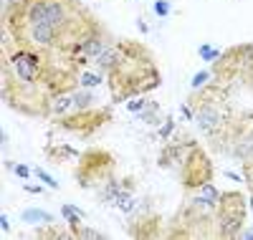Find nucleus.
Returning <instances> with one entry per match:
<instances>
[{
	"label": "nucleus",
	"mask_w": 253,
	"mask_h": 240,
	"mask_svg": "<svg viewBox=\"0 0 253 240\" xmlns=\"http://www.w3.org/2000/svg\"><path fill=\"white\" fill-rule=\"evenodd\" d=\"M213 76L223 83L253 79V43H241V46H233L223 56H218Z\"/></svg>",
	"instance_id": "nucleus-8"
},
{
	"label": "nucleus",
	"mask_w": 253,
	"mask_h": 240,
	"mask_svg": "<svg viewBox=\"0 0 253 240\" xmlns=\"http://www.w3.org/2000/svg\"><path fill=\"white\" fill-rule=\"evenodd\" d=\"M160 167L175 169L185 192H198L213 180V162L198 142H172L162 149Z\"/></svg>",
	"instance_id": "nucleus-4"
},
{
	"label": "nucleus",
	"mask_w": 253,
	"mask_h": 240,
	"mask_svg": "<svg viewBox=\"0 0 253 240\" xmlns=\"http://www.w3.org/2000/svg\"><path fill=\"white\" fill-rule=\"evenodd\" d=\"M251 207H253V200H251Z\"/></svg>",
	"instance_id": "nucleus-22"
},
{
	"label": "nucleus",
	"mask_w": 253,
	"mask_h": 240,
	"mask_svg": "<svg viewBox=\"0 0 253 240\" xmlns=\"http://www.w3.org/2000/svg\"><path fill=\"white\" fill-rule=\"evenodd\" d=\"M79 109V101H76V89H69V91H61L53 101H51V114H48V121L53 119H61L71 112Z\"/></svg>",
	"instance_id": "nucleus-10"
},
{
	"label": "nucleus",
	"mask_w": 253,
	"mask_h": 240,
	"mask_svg": "<svg viewBox=\"0 0 253 240\" xmlns=\"http://www.w3.org/2000/svg\"><path fill=\"white\" fill-rule=\"evenodd\" d=\"M15 172H18V174H20V177H28V174H31V172H28V169H26V167H15Z\"/></svg>",
	"instance_id": "nucleus-19"
},
{
	"label": "nucleus",
	"mask_w": 253,
	"mask_h": 240,
	"mask_svg": "<svg viewBox=\"0 0 253 240\" xmlns=\"http://www.w3.org/2000/svg\"><path fill=\"white\" fill-rule=\"evenodd\" d=\"M243 174H246L248 187L253 190V160H246V162H243Z\"/></svg>",
	"instance_id": "nucleus-17"
},
{
	"label": "nucleus",
	"mask_w": 253,
	"mask_h": 240,
	"mask_svg": "<svg viewBox=\"0 0 253 240\" xmlns=\"http://www.w3.org/2000/svg\"><path fill=\"white\" fill-rule=\"evenodd\" d=\"M112 121V109L109 106H91V109H76V112L61 117V119H53L51 124L61 132H71L81 139H86L91 134H96L104 124Z\"/></svg>",
	"instance_id": "nucleus-9"
},
{
	"label": "nucleus",
	"mask_w": 253,
	"mask_h": 240,
	"mask_svg": "<svg viewBox=\"0 0 253 240\" xmlns=\"http://www.w3.org/2000/svg\"><path fill=\"white\" fill-rule=\"evenodd\" d=\"M238 238H253V230H241V235Z\"/></svg>",
	"instance_id": "nucleus-21"
},
{
	"label": "nucleus",
	"mask_w": 253,
	"mask_h": 240,
	"mask_svg": "<svg viewBox=\"0 0 253 240\" xmlns=\"http://www.w3.org/2000/svg\"><path fill=\"white\" fill-rule=\"evenodd\" d=\"M205 76H208V74H198V76H195V81H193V83H195V86H200V83H203V81H205Z\"/></svg>",
	"instance_id": "nucleus-20"
},
{
	"label": "nucleus",
	"mask_w": 253,
	"mask_h": 240,
	"mask_svg": "<svg viewBox=\"0 0 253 240\" xmlns=\"http://www.w3.org/2000/svg\"><path fill=\"white\" fill-rule=\"evenodd\" d=\"M122 212H134L137 210V200L132 198V192L129 190H124L122 195H119V198H117V202H114Z\"/></svg>",
	"instance_id": "nucleus-14"
},
{
	"label": "nucleus",
	"mask_w": 253,
	"mask_h": 240,
	"mask_svg": "<svg viewBox=\"0 0 253 240\" xmlns=\"http://www.w3.org/2000/svg\"><path fill=\"white\" fill-rule=\"evenodd\" d=\"M36 174H38V177H41V180H43V182H46L48 187H53V190L58 187V185H56V180H53V177H48V174H46V172H41V169H38Z\"/></svg>",
	"instance_id": "nucleus-18"
},
{
	"label": "nucleus",
	"mask_w": 253,
	"mask_h": 240,
	"mask_svg": "<svg viewBox=\"0 0 253 240\" xmlns=\"http://www.w3.org/2000/svg\"><path fill=\"white\" fill-rule=\"evenodd\" d=\"M129 235L132 238H160L162 235L160 233V220L152 217V215H144L142 220L129 225Z\"/></svg>",
	"instance_id": "nucleus-11"
},
{
	"label": "nucleus",
	"mask_w": 253,
	"mask_h": 240,
	"mask_svg": "<svg viewBox=\"0 0 253 240\" xmlns=\"http://www.w3.org/2000/svg\"><path fill=\"white\" fill-rule=\"evenodd\" d=\"M213 215H215L218 238H225V240L238 238L243 230V223H246V198L238 190L220 192Z\"/></svg>",
	"instance_id": "nucleus-7"
},
{
	"label": "nucleus",
	"mask_w": 253,
	"mask_h": 240,
	"mask_svg": "<svg viewBox=\"0 0 253 240\" xmlns=\"http://www.w3.org/2000/svg\"><path fill=\"white\" fill-rule=\"evenodd\" d=\"M76 182L84 190H104L112 180H117V160L112 152L101 149V147H91L76 160Z\"/></svg>",
	"instance_id": "nucleus-6"
},
{
	"label": "nucleus",
	"mask_w": 253,
	"mask_h": 240,
	"mask_svg": "<svg viewBox=\"0 0 253 240\" xmlns=\"http://www.w3.org/2000/svg\"><path fill=\"white\" fill-rule=\"evenodd\" d=\"M46 157L51 162H56V164H66L71 160H79L81 155L71 144H51V147H46Z\"/></svg>",
	"instance_id": "nucleus-12"
},
{
	"label": "nucleus",
	"mask_w": 253,
	"mask_h": 240,
	"mask_svg": "<svg viewBox=\"0 0 253 240\" xmlns=\"http://www.w3.org/2000/svg\"><path fill=\"white\" fill-rule=\"evenodd\" d=\"M23 220H28V223H41V225H43V223H51L53 217H51L48 212H41V210H26V212H23Z\"/></svg>",
	"instance_id": "nucleus-16"
},
{
	"label": "nucleus",
	"mask_w": 253,
	"mask_h": 240,
	"mask_svg": "<svg viewBox=\"0 0 253 240\" xmlns=\"http://www.w3.org/2000/svg\"><path fill=\"white\" fill-rule=\"evenodd\" d=\"M190 106L195 112V121L203 134H213L218 126H223L230 117H233V104H230V83L213 81L210 86L200 89Z\"/></svg>",
	"instance_id": "nucleus-5"
},
{
	"label": "nucleus",
	"mask_w": 253,
	"mask_h": 240,
	"mask_svg": "<svg viewBox=\"0 0 253 240\" xmlns=\"http://www.w3.org/2000/svg\"><path fill=\"white\" fill-rule=\"evenodd\" d=\"M99 18L81 0H8L3 33L18 46L63 56L76 63V48Z\"/></svg>",
	"instance_id": "nucleus-2"
},
{
	"label": "nucleus",
	"mask_w": 253,
	"mask_h": 240,
	"mask_svg": "<svg viewBox=\"0 0 253 240\" xmlns=\"http://www.w3.org/2000/svg\"><path fill=\"white\" fill-rule=\"evenodd\" d=\"M107 76L114 101H126L160 86L157 61L139 40H117V61Z\"/></svg>",
	"instance_id": "nucleus-3"
},
{
	"label": "nucleus",
	"mask_w": 253,
	"mask_h": 240,
	"mask_svg": "<svg viewBox=\"0 0 253 240\" xmlns=\"http://www.w3.org/2000/svg\"><path fill=\"white\" fill-rule=\"evenodd\" d=\"M99 83H101V79L96 74L81 69V74H79V86H81V89H94V86H99Z\"/></svg>",
	"instance_id": "nucleus-15"
},
{
	"label": "nucleus",
	"mask_w": 253,
	"mask_h": 240,
	"mask_svg": "<svg viewBox=\"0 0 253 240\" xmlns=\"http://www.w3.org/2000/svg\"><path fill=\"white\" fill-rule=\"evenodd\" d=\"M36 235H38V238H74L71 230H69V233H66V230H61L53 220H51V223H43V228H38Z\"/></svg>",
	"instance_id": "nucleus-13"
},
{
	"label": "nucleus",
	"mask_w": 253,
	"mask_h": 240,
	"mask_svg": "<svg viewBox=\"0 0 253 240\" xmlns=\"http://www.w3.org/2000/svg\"><path fill=\"white\" fill-rule=\"evenodd\" d=\"M81 69L63 56L26 48L3 33L0 91L3 101L23 117L48 119L51 101L69 89H79Z\"/></svg>",
	"instance_id": "nucleus-1"
}]
</instances>
